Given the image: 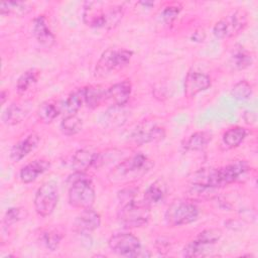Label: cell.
Here are the masks:
<instances>
[{"instance_id": "cell-16", "label": "cell", "mask_w": 258, "mask_h": 258, "mask_svg": "<svg viewBox=\"0 0 258 258\" xmlns=\"http://www.w3.org/2000/svg\"><path fill=\"white\" fill-rule=\"evenodd\" d=\"M39 136L35 133L29 134L26 138L20 140L14 144L10 150V159L17 162L27 156L32 150H34L39 143Z\"/></svg>"}, {"instance_id": "cell-8", "label": "cell", "mask_w": 258, "mask_h": 258, "mask_svg": "<svg viewBox=\"0 0 258 258\" xmlns=\"http://www.w3.org/2000/svg\"><path fill=\"white\" fill-rule=\"evenodd\" d=\"M110 249L121 256L125 257H149L148 250H142L140 240L131 233H117L110 237L108 241Z\"/></svg>"}, {"instance_id": "cell-26", "label": "cell", "mask_w": 258, "mask_h": 258, "mask_svg": "<svg viewBox=\"0 0 258 258\" xmlns=\"http://www.w3.org/2000/svg\"><path fill=\"white\" fill-rule=\"evenodd\" d=\"M25 110L17 103H12L2 114V120L7 125H16L25 117Z\"/></svg>"}, {"instance_id": "cell-7", "label": "cell", "mask_w": 258, "mask_h": 258, "mask_svg": "<svg viewBox=\"0 0 258 258\" xmlns=\"http://www.w3.org/2000/svg\"><path fill=\"white\" fill-rule=\"evenodd\" d=\"M247 12L243 9H237L218 20L213 27V33L221 39L231 38L239 34L247 26Z\"/></svg>"}, {"instance_id": "cell-34", "label": "cell", "mask_w": 258, "mask_h": 258, "mask_svg": "<svg viewBox=\"0 0 258 258\" xmlns=\"http://www.w3.org/2000/svg\"><path fill=\"white\" fill-rule=\"evenodd\" d=\"M206 251V246L201 244L196 239L192 241H189L183 248V255L185 257H198L204 255V252Z\"/></svg>"}, {"instance_id": "cell-36", "label": "cell", "mask_w": 258, "mask_h": 258, "mask_svg": "<svg viewBox=\"0 0 258 258\" xmlns=\"http://www.w3.org/2000/svg\"><path fill=\"white\" fill-rule=\"evenodd\" d=\"M243 119L245 120V122L249 125H253L256 123V120H257V115L255 112L253 111H250V110H247L244 112V115H243Z\"/></svg>"}, {"instance_id": "cell-30", "label": "cell", "mask_w": 258, "mask_h": 258, "mask_svg": "<svg viewBox=\"0 0 258 258\" xmlns=\"http://www.w3.org/2000/svg\"><path fill=\"white\" fill-rule=\"evenodd\" d=\"M40 242L50 251H55L62 239V234L56 229H45L40 233Z\"/></svg>"}, {"instance_id": "cell-29", "label": "cell", "mask_w": 258, "mask_h": 258, "mask_svg": "<svg viewBox=\"0 0 258 258\" xmlns=\"http://www.w3.org/2000/svg\"><path fill=\"white\" fill-rule=\"evenodd\" d=\"M39 78V71L36 69H29L21 74L16 82V89L19 94L26 92L32 85H34Z\"/></svg>"}, {"instance_id": "cell-9", "label": "cell", "mask_w": 258, "mask_h": 258, "mask_svg": "<svg viewBox=\"0 0 258 258\" xmlns=\"http://www.w3.org/2000/svg\"><path fill=\"white\" fill-rule=\"evenodd\" d=\"M199 217V209L190 202L175 201L165 211L164 219L168 226L176 227L192 223Z\"/></svg>"}, {"instance_id": "cell-2", "label": "cell", "mask_w": 258, "mask_h": 258, "mask_svg": "<svg viewBox=\"0 0 258 258\" xmlns=\"http://www.w3.org/2000/svg\"><path fill=\"white\" fill-rule=\"evenodd\" d=\"M123 7L102 1L84 3L83 21L93 28L112 29L119 24L123 16Z\"/></svg>"}, {"instance_id": "cell-17", "label": "cell", "mask_w": 258, "mask_h": 258, "mask_svg": "<svg viewBox=\"0 0 258 258\" xmlns=\"http://www.w3.org/2000/svg\"><path fill=\"white\" fill-rule=\"evenodd\" d=\"M50 167V163L48 160L40 158V159H35L29 163H27L26 165H24L20 172H19V177L20 180L23 183H30L32 181H34L38 175L42 174L43 172H45L46 170H48V168Z\"/></svg>"}, {"instance_id": "cell-20", "label": "cell", "mask_w": 258, "mask_h": 258, "mask_svg": "<svg viewBox=\"0 0 258 258\" xmlns=\"http://www.w3.org/2000/svg\"><path fill=\"white\" fill-rule=\"evenodd\" d=\"M84 102L88 108L95 109L106 101V90L101 86H88L83 88Z\"/></svg>"}, {"instance_id": "cell-22", "label": "cell", "mask_w": 258, "mask_h": 258, "mask_svg": "<svg viewBox=\"0 0 258 258\" xmlns=\"http://www.w3.org/2000/svg\"><path fill=\"white\" fill-rule=\"evenodd\" d=\"M248 132L242 126H235L228 129L222 137L223 143L228 148H235L238 147L246 138Z\"/></svg>"}, {"instance_id": "cell-39", "label": "cell", "mask_w": 258, "mask_h": 258, "mask_svg": "<svg viewBox=\"0 0 258 258\" xmlns=\"http://www.w3.org/2000/svg\"><path fill=\"white\" fill-rule=\"evenodd\" d=\"M140 4L143 5V6H146V7H150V6H152L154 3H153V2H150V1H145V2H140Z\"/></svg>"}, {"instance_id": "cell-14", "label": "cell", "mask_w": 258, "mask_h": 258, "mask_svg": "<svg viewBox=\"0 0 258 258\" xmlns=\"http://www.w3.org/2000/svg\"><path fill=\"white\" fill-rule=\"evenodd\" d=\"M70 164L75 171L85 172L91 166L100 165V155L87 149H79L73 154Z\"/></svg>"}, {"instance_id": "cell-38", "label": "cell", "mask_w": 258, "mask_h": 258, "mask_svg": "<svg viewBox=\"0 0 258 258\" xmlns=\"http://www.w3.org/2000/svg\"><path fill=\"white\" fill-rule=\"evenodd\" d=\"M0 99H1V104L3 105L6 101V92L5 91H2L1 94H0Z\"/></svg>"}, {"instance_id": "cell-28", "label": "cell", "mask_w": 258, "mask_h": 258, "mask_svg": "<svg viewBox=\"0 0 258 258\" xmlns=\"http://www.w3.org/2000/svg\"><path fill=\"white\" fill-rule=\"evenodd\" d=\"M83 129V121L76 114L66 115L60 122V130L67 136H73L81 132Z\"/></svg>"}, {"instance_id": "cell-32", "label": "cell", "mask_w": 258, "mask_h": 258, "mask_svg": "<svg viewBox=\"0 0 258 258\" xmlns=\"http://www.w3.org/2000/svg\"><path fill=\"white\" fill-rule=\"evenodd\" d=\"M252 93H253L252 86L246 80L239 81L238 83H236L233 86V88L231 90V95L236 100H239V101H245V100L250 99Z\"/></svg>"}, {"instance_id": "cell-1", "label": "cell", "mask_w": 258, "mask_h": 258, "mask_svg": "<svg viewBox=\"0 0 258 258\" xmlns=\"http://www.w3.org/2000/svg\"><path fill=\"white\" fill-rule=\"evenodd\" d=\"M248 169L245 161L237 160L219 168H203L194 174L191 182L202 188L225 186L239 180Z\"/></svg>"}, {"instance_id": "cell-21", "label": "cell", "mask_w": 258, "mask_h": 258, "mask_svg": "<svg viewBox=\"0 0 258 258\" xmlns=\"http://www.w3.org/2000/svg\"><path fill=\"white\" fill-rule=\"evenodd\" d=\"M165 195H166V184L164 183L163 180L159 179L154 181L148 186V188L144 192L143 201L148 206L151 207L152 205H156L159 202H161L164 199Z\"/></svg>"}, {"instance_id": "cell-23", "label": "cell", "mask_w": 258, "mask_h": 258, "mask_svg": "<svg viewBox=\"0 0 258 258\" xmlns=\"http://www.w3.org/2000/svg\"><path fill=\"white\" fill-rule=\"evenodd\" d=\"M31 6L22 1H8L0 3V14L1 15H15L23 16L31 11Z\"/></svg>"}, {"instance_id": "cell-15", "label": "cell", "mask_w": 258, "mask_h": 258, "mask_svg": "<svg viewBox=\"0 0 258 258\" xmlns=\"http://www.w3.org/2000/svg\"><path fill=\"white\" fill-rule=\"evenodd\" d=\"M132 86L128 80L116 83L106 90V100H109L116 107L125 105L131 96Z\"/></svg>"}, {"instance_id": "cell-35", "label": "cell", "mask_w": 258, "mask_h": 258, "mask_svg": "<svg viewBox=\"0 0 258 258\" xmlns=\"http://www.w3.org/2000/svg\"><path fill=\"white\" fill-rule=\"evenodd\" d=\"M181 11V6L176 5H169L166 6L160 13V18L165 23H171L175 18L178 16V14Z\"/></svg>"}, {"instance_id": "cell-11", "label": "cell", "mask_w": 258, "mask_h": 258, "mask_svg": "<svg viewBox=\"0 0 258 258\" xmlns=\"http://www.w3.org/2000/svg\"><path fill=\"white\" fill-rule=\"evenodd\" d=\"M165 137V130L162 126L152 122H143L138 125L131 134V139L138 145L157 142Z\"/></svg>"}, {"instance_id": "cell-6", "label": "cell", "mask_w": 258, "mask_h": 258, "mask_svg": "<svg viewBox=\"0 0 258 258\" xmlns=\"http://www.w3.org/2000/svg\"><path fill=\"white\" fill-rule=\"evenodd\" d=\"M150 219V206L134 199L125 202L118 211V220L126 228H140Z\"/></svg>"}, {"instance_id": "cell-12", "label": "cell", "mask_w": 258, "mask_h": 258, "mask_svg": "<svg viewBox=\"0 0 258 258\" xmlns=\"http://www.w3.org/2000/svg\"><path fill=\"white\" fill-rule=\"evenodd\" d=\"M101 225V216L92 208L84 209L76 217L73 225L75 232L79 234H89Z\"/></svg>"}, {"instance_id": "cell-33", "label": "cell", "mask_w": 258, "mask_h": 258, "mask_svg": "<svg viewBox=\"0 0 258 258\" xmlns=\"http://www.w3.org/2000/svg\"><path fill=\"white\" fill-rule=\"evenodd\" d=\"M25 209L22 208H10L6 211L4 218H3V223L6 226H9L11 224H14L23 218H25Z\"/></svg>"}, {"instance_id": "cell-19", "label": "cell", "mask_w": 258, "mask_h": 258, "mask_svg": "<svg viewBox=\"0 0 258 258\" xmlns=\"http://www.w3.org/2000/svg\"><path fill=\"white\" fill-rule=\"evenodd\" d=\"M212 135L207 131H197L183 140L181 146L186 151L203 150L210 143Z\"/></svg>"}, {"instance_id": "cell-27", "label": "cell", "mask_w": 258, "mask_h": 258, "mask_svg": "<svg viewBox=\"0 0 258 258\" xmlns=\"http://www.w3.org/2000/svg\"><path fill=\"white\" fill-rule=\"evenodd\" d=\"M84 103V91L83 88L72 92L62 105L63 111L67 115H75L81 109Z\"/></svg>"}, {"instance_id": "cell-18", "label": "cell", "mask_w": 258, "mask_h": 258, "mask_svg": "<svg viewBox=\"0 0 258 258\" xmlns=\"http://www.w3.org/2000/svg\"><path fill=\"white\" fill-rule=\"evenodd\" d=\"M32 33L35 39L44 46H51L55 41V36L49 29L46 19L43 15L34 18L32 24Z\"/></svg>"}, {"instance_id": "cell-13", "label": "cell", "mask_w": 258, "mask_h": 258, "mask_svg": "<svg viewBox=\"0 0 258 258\" xmlns=\"http://www.w3.org/2000/svg\"><path fill=\"white\" fill-rule=\"evenodd\" d=\"M211 85L212 81L208 75L189 71L184 79V95L186 98H194L201 92L208 90Z\"/></svg>"}, {"instance_id": "cell-37", "label": "cell", "mask_w": 258, "mask_h": 258, "mask_svg": "<svg viewBox=\"0 0 258 258\" xmlns=\"http://www.w3.org/2000/svg\"><path fill=\"white\" fill-rule=\"evenodd\" d=\"M204 38H205V32H204V30L194 32L192 39H194L195 41H203Z\"/></svg>"}, {"instance_id": "cell-4", "label": "cell", "mask_w": 258, "mask_h": 258, "mask_svg": "<svg viewBox=\"0 0 258 258\" xmlns=\"http://www.w3.org/2000/svg\"><path fill=\"white\" fill-rule=\"evenodd\" d=\"M69 184V204L76 209L92 208L96 192L92 180L85 172L75 171L67 180Z\"/></svg>"}, {"instance_id": "cell-3", "label": "cell", "mask_w": 258, "mask_h": 258, "mask_svg": "<svg viewBox=\"0 0 258 258\" xmlns=\"http://www.w3.org/2000/svg\"><path fill=\"white\" fill-rule=\"evenodd\" d=\"M153 166V161L144 154H134L113 167L108 173V180L112 184L131 183L147 174Z\"/></svg>"}, {"instance_id": "cell-25", "label": "cell", "mask_w": 258, "mask_h": 258, "mask_svg": "<svg viewBox=\"0 0 258 258\" xmlns=\"http://www.w3.org/2000/svg\"><path fill=\"white\" fill-rule=\"evenodd\" d=\"M230 60L234 69L241 71L250 67L253 58L248 50L242 46H237L233 49Z\"/></svg>"}, {"instance_id": "cell-24", "label": "cell", "mask_w": 258, "mask_h": 258, "mask_svg": "<svg viewBox=\"0 0 258 258\" xmlns=\"http://www.w3.org/2000/svg\"><path fill=\"white\" fill-rule=\"evenodd\" d=\"M59 112L60 107L57 105V103L52 100H47L38 107L37 117L42 123L48 124L58 116Z\"/></svg>"}, {"instance_id": "cell-10", "label": "cell", "mask_w": 258, "mask_h": 258, "mask_svg": "<svg viewBox=\"0 0 258 258\" xmlns=\"http://www.w3.org/2000/svg\"><path fill=\"white\" fill-rule=\"evenodd\" d=\"M58 187L53 181H46L40 185L34 197V209L38 216H50L58 202Z\"/></svg>"}, {"instance_id": "cell-5", "label": "cell", "mask_w": 258, "mask_h": 258, "mask_svg": "<svg viewBox=\"0 0 258 258\" xmlns=\"http://www.w3.org/2000/svg\"><path fill=\"white\" fill-rule=\"evenodd\" d=\"M133 52L126 48H107L98 59L95 67V77L103 78L125 68L131 60Z\"/></svg>"}, {"instance_id": "cell-31", "label": "cell", "mask_w": 258, "mask_h": 258, "mask_svg": "<svg viewBox=\"0 0 258 258\" xmlns=\"http://www.w3.org/2000/svg\"><path fill=\"white\" fill-rule=\"evenodd\" d=\"M222 235H223V232L221 229L210 228V229H206V230L202 231L201 233H199L196 240L207 247V246L216 244L221 239Z\"/></svg>"}]
</instances>
